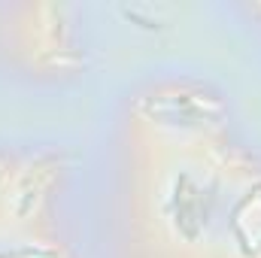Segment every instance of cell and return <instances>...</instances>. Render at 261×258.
Returning <instances> with one entry per match:
<instances>
[{"instance_id": "cell-3", "label": "cell", "mask_w": 261, "mask_h": 258, "mask_svg": "<svg viewBox=\"0 0 261 258\" xmlns=\"http://www.w3.org/2000/svg\"><path fill=\"white\" fill-rule=\"evenodd\" d=\"M9 46L37 73H73L82 64V43L67 3H21L9 21Z\"/></svg>"}, {"instance_id": "cell-6", "label": "cell", "mask_w": 261, "mask_h": 258, "mask_svg": "<svg viewBox=\"0 0 261 258\" xmlns=\"http://www.w3.org/2000/svg\"><path fill=\"white\" fill-rule=\"evenodd\" d=\"M140 258H158V255H143V252H140Z\"/></svg>"}, {"instance_id": "cell-4", "label": "cell", "mask_w": 261, "mask_h": 258, "mask_svg": "<svg viewBox=\"0 0 261 258\" xmlns=\"http://www.w3.org/2000/svg\"><path fill=\"white\" fill-rule=\"evenodd\" d=\"M61 179V161L49 155L0 152V228H49V203Z\"/></svg>"}, {"instance_id": "cell-1", "label": "cell", "mask_w": 261, "mask_h": 258, "mask_svg": "<svg viewBox=\"0 0 261 258\" xmlns=\"http://www.w3.org/2000/svg\"><path fill=\"white\" fill-rule=\"evenodd\" d=\"M134 164L130 213L143 255L261 258V167L228 140Z\"/></svg>"}, {"instance_id": "cell-5", "label": "cell", "mask_w": 261, "mask_h": 258, "mask_svg": "<svg viewBox=\"0 0 261 258\" xmlns=\"http://www.w3.org/2000/svg\"><path fill=\"white\" fill-rule=\"evenodd\" d=\"M0 258H70V255H67V246L52 234V228H40V231L0 228Z\"/></svg>"}, {"instance_id": "cell-2", "label": "cell", "mask_w": 261, "mask_h": 258, "mask_svg": "<svg viewBox=\"0 0 261 258\" xmlns=\"http://www.w3.org/2000/svg\"><path fill=\"white\" fill-rule=\"evenodd\" d=\"M128 140L134 158L219 146L228 140V107L200 82H152L128 104Z\"/></svg>"}]
</instances>
